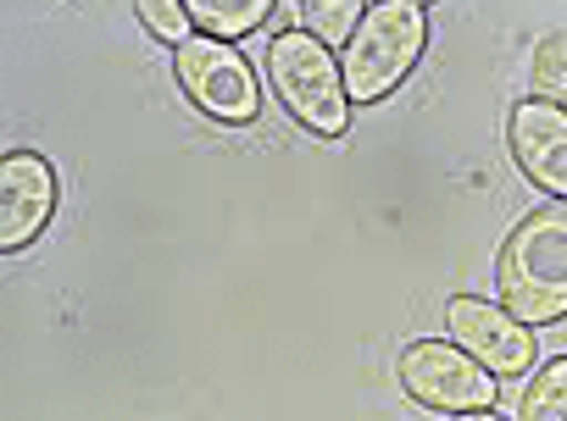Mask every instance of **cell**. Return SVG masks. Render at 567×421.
<instances>
[{
  "instance_id": "obj_13",
  "label": "cell",
  "mask_w": 567,
  "mask_h": 421,
  "mask_svg": "<svg viewBox=\"0 0 567 421\" xmlns=\"http://www.w3.org/2000/svg\"><path fill=\"white\" fill-rule=\"evenodd\" d=\"M534 84L545 90L539 101H550V95H561L567 90V40L556 34V40H545L539 51H534Z\"/></svg>"
},
{
  "instance_id": "obj_11",
  "label": "cell",
  "mask_w": 567,
  "mask_h": 421,
  "mask_svg": "<svg viewBox=\"0 0 567 421\" xmlns=\"http://www.w3.org/2000/svg\"><path fill=\"white\" fill-rule=\"evenodd\" d=\"M523 421H567V355L534 371L523 388Z\"/></svg>"
},
{
  "instance_id": "obj_5",
  "label": "cell",
  "mask_w": 567,
  "mask_h": 421,
  "mask_svg": "<svg viewBox=\"0 0 567 421\" xmlns=\"http://www.w3.org/2000/svg\"><path fill=\"white\" fill-rule=\"evenodd\" d=\"M401 388L423 404V410H445V415H467V410H489L495 404V377L456 349L451 338H417L401 349L395 360Z\"/></svg>"
},
{
  "instance_id": "obj_2",
  "label": "cell",
  "mask_w": 567,
  "mask_h": 421,
  "mask_svg": "<svg viewBox=\"0 0 567 421\" xmlns=\"http://www.w3.org/2000/svg\"><path fill=\"white\" fill-rule=\"evenodd\" d=\"M267 78L301 128H312L318 139H346L351 128V95H346V73L334 62V51L323 40H312L307 29H284L267 40Z\"/></svg>"
},
{
  "instance_id": "obj_6",
  "label": "cell",
  "mask_w": 567,
  "mask_h": 421,
  "mask_svg": "<svg viewBox=\"0 0 567 421\" xmlns=\"http://www.w3.org/2000/svg\"><path fill=\"white\" fill-rule=\"evenodd\" d=\"M445 333L456 349H467L489 377H523L534 366V327H523L501 299L456 294L445 305Z\"/></svg>"
},
{
  "instance_id": "obj_1",
  "label": "cell",
  "mask_w": 567,
  "mask_h": 421,
  "mask_svg": "<svg viewBox=\"0 0 567 421\" xmlns=\"http://www.w3.org/2000/svg\"><path fill=\"white\" fill-rule=\"evenodd\" d=\"M495 294L523 327L567 322V200L534 206L495 255Z\"/></svg>"
},
{
  "instance_id": "obj_4",
  "label": "cell",
  "mask_w": 567,
  "mask_h": 421,
  "mask_svg": "<svg viewBox=\"0 0 567 421\" xmlns=\"http://www.w3.org/2000/svg\"><path fill=\"white\" fill-rule=\"evenodd\" d=\"M173 78L195 101V112H206L212 123H234L239 128V123H256L261 117L256 67L234 45H223V40H206V34L184 40L173 51Z\"/></svg>"
},
{
  "instance_id": "obj_10",
  "label": "cell",
  "mask_w": 567,
  "mask_h": 421,
  "mask_svg": "<svg viewBox=\"0 0 567 421\" xmlns=\"http://www.w3.org/2000/svg\"><path fill=\"white\" fill-rule=\"evenodd\" d=\"M362 12H368V7H357V0H307V7H296V18L307 23V34L323 40L329 51H334V45H351Z\"/></svg>"
},
{
  "instance_id": "obj_7",
  "label": "cell",
  "mask_w": 567,
  "mask_h": 421,
  "mask_svg": "<svg viewBox=\"0 0 567 421\" xmlns=\"http://www.w3.org/2000/svg\"><path fill=\"white\" fill-rule=\"evenodd\" d=\"M56 211V172L40 150H12L0 161V250L18 255L45 233Z\"/></svg>"
},
{
  "instance_id": "obj_12",
  "label": "cell",
  "mask_w": 567,
  "mask_h": 421,
  "mask_svg": "<svg viewBox=\"0 0 567 421\" xmlns=\"http://www.w3.org/2000/svg\"><path fill=\"white\" fill-rule=\"evenodd\" d=\"M140 23L156 34V40H173V51L184 45V40H195L189 29V7H184V0H140Z\"/></svg>"
},
{
  "instance_id": "obj_9",
  "label": "cell",
  "mask_w": 567,
  "mask_h": 421,
  "mask_svg": "<svg viewBox=\"0 0 567 421\" xmlns=\"http://www.w3.org/2000/svg\"><path fill=\"white\" fill-rule=\"evenodd\" d=\"M184 7H189V23L206 29V40L234 45V40H245L256 23H267L272 0H184Z\"/></svg>"
},
{
  "instance_id": "obj_3",
  "label": "cell",
  "mask_w": 567,
  "mask_h": 421,
  "mask_svg": "<svg viewBox=\"0 0 567 421\" xmlns=\"http://www.w3.org/2000/svg\"><path fill=\"white\" fill-rule=\"evenodd\" d=\"M429 45V12L417 7V0H379V7L362 12L351 45H346V95L357 106H373L384 101L423 56Z\"/></svg>"
},
{
  "instance_id": "obj_8",
  "label": "cell",
  "mask_w": 567,
  "mask_h": 421,
  "mask_svg": "<svg viewBox=\"0 0 567 421\" xmlns=\"http://www.w3.org/2000/svg\"><path fill=\"white\" fill-rule=\"evenodd\" d=\"M506 139H512L517 172L534 189H545L550 200H567V106H556V101H517L512 123H506Z\"/></svg>"
},
{
  "instance_id": "obj_14",
  "label": "cell",
  "mask_w": 567,
  "mask_h": 421,
  "mask_svg": "<svg viewBox=\"0 0 567 421\" xmlns=\"http://www.w3.org/2000/svg\"><path fill=\"white\" fill-rule=\"evenodd\" d=\"M456 421H506V415H495V410H467V415H456Z\"/></svg>"
}]
</instances>
